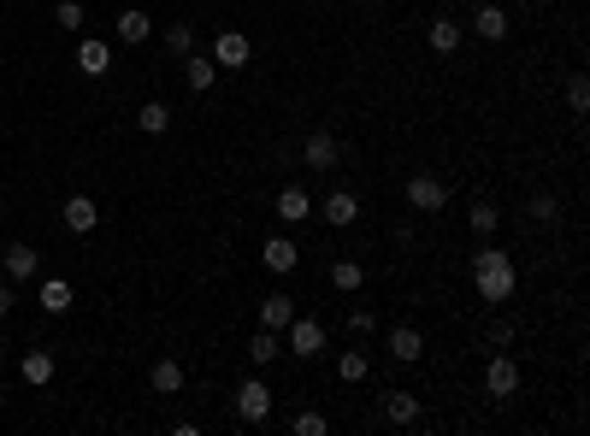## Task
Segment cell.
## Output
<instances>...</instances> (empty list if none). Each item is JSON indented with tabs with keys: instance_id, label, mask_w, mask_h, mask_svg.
I'll use <instances>...</instances> for the list:
<instances>
[{
	"instance_id": "cell-1",
	"label": "cell",
	"mask_w": 590,
	"mask_h": 436,
	"mask_svg": "<svg viewBox=\"0 0 590 436\" xmlns=\"http://www.w3.org/2000/svg\"><path fill=\"white\" fill-rule=\"evenodd\" d=\"M473 289H478V301L502 307V301H514V289H520V271H514V260H508L502 248H478L473 253Z\"/></svg>"
},
{
	"instance_id": "cell-2",
	"label": "cell",
	"mask_w": 590,
	"mask_h": 436,
	"mask_svg": "<svg viewBox=\"0 0 590 436\" xmlns=\"http://www.w3.org/2000/svg\"><path fill=\"white\" fill-rule=\"evenodd\" d=\"M237 413H242L248 424H266V419H272V383H266V378H248V383L237 389Z\"/></svg>"
},
{
	"instance_id": "cell-3",
	"label": "cell",
	"mask_w": 590,
	"mask_h": 436,
	"mask_svg": "<svg viewBox=\"0 0 590 436\" xmlns=\"http://www.w3.org/2000/svg\"><path fill=\"white\" fill-rule=\"evenodd\" d=\"M408 207L413 212H443L449 207V184H443V177H408Z\"/></svg>"
},
{
	"instance_id": "cell-4",
	"label": "cell",
	"mask_w": 590,
	"mask_h": 436,
	"mask_svg": "<svg viewBox=\"0 0 590 436\" xmlns=\"http://www.w3.org/2000/svg\"><path fill=\"white\" fill-rule=\"evenodd\" d=\"M290 354H295V360H319V354H325V324H313V319L295 312V319H290Z\"/></svg>"
},
{
	"instance_id": "cell-5",
	"label": "cell",
	"mask_w": 590,
	"mask_h": 436,
	"mask_svg": "<svg viewBox=\"0 0 590 436\" xmlns=\"http://www.w3.org/2000/svg\"><path fill=\"white\" fill-rule=\"evenodd\" d=\"M248 36H242V30H219V42H213V65H225V71H242L248 65Z\"/></svg>"
},
{
	"instance_id": "cell-6",
	"label": "cell",
	"mask_w": 590,
	"mask_h": 436,
	"mask_svg": "<svg viewBox=\"0 0 590 436\" xmlns=\"http://www.w3.org/2000/svg\"><path fill=\"white\" fill-rule=\"evenodd\" d=\"M484 389H490L496 401H508V395L520 389V366H514V360H508V354H496L490 366H484Z\"/></svg>"
},
{
	"instance_id": "cell-7",
	"label": "cell",
	"mask_w": 590,
	"mask_h": 436,
	"mask_svg": "<svg viewBox=\"0 0 590 436\" xmlns=\"http://www.w3.org/2000/svg\"><path fill=\"white\" fill-rule=\"evenodd\" d=\"M260 260H266V271H278V278H290V271L301 266V248H295L290 236H266V248H260Z\"/></svg>"
},
{
	"instance_id": "cell-8",
	"label": "cell",
	"mask_w": 590,
	"mask_h": 436,
	"mask_svg": "<svg viewBox=\"0 0 590 436\" xmlns=\"http://www.w3.org/2000/svg\"><path fill=\"white\" fill-rule=\"evenodd\" d=\"M113 36H118V42H130V47H136V42H148V36H154V18L142 13V6H125V13L113 18Z\"/></svg>"
},
{
	"instance_id": "cell-9",
	"label": "cell",
	"mask_w": 590,
	"mask_h": 436,
	"mask_svg": "<svg viewBox=\"0 0 590 436\" xmlns=\"http://www.w3.org/2000/svg\"><path fill=\"white\" fill-rule=\"evenodd\" d=\"M301 159H308L313 171H331L337 166V136H331V130H313V136L301 141Z\"/></svg>"
},
{
	"instance_id": "cell-10",
	"label": "cell",
	"mask_w": 590,
	"mask_h": 436,
	"mask_svg": "<svg viewBox=\"0 0 590 436\" xmlns=\"http://www.w3.org/2000/svg\"><path fill=\"white\" fill-rule=\"evenodd\" d=\"M319 212H325V225L343 230V225H354V218H360V201H354L349 189H331V195L319 201Z\"/></svg>"
},
{
	"instance_id": "cell-11",
	"label": "cell",
	"mask_w": 590,
	"mask_h": 436,
	"mask_svg": "<svg viewBox=\"0 0 590 436\" xmlns=\"http://www.w3.org/2000/svg\"><path fill=\"white\" fill-rule=\"evenodd\" d=\"M272 207H278V218H283V225H301V218H313V195H308V189H278V201H272Z\"/></svg>"
},
{
	"instance_id": "cell-12",
	"label": "cell",
	"mask_w": 590,
	"mask_h": 436,
	"mask_svg": "<svg viewBox=\"0 0 590 436\" xmlns=\"http://www.w3.org/2000/svg\"><path fill=\"white\" fill-rule=\"evenodd\" d=\"M107 65H113V47L83 36V42H77V71H83V77H107Z\"/></svg>"
},
{
	"instance_id": "cell-13",
	"label": "cell",
	"mask_w": 590,
	"mask_h": 436,
	"mask_svg": "<svg viewBox=\"0 0 590 436\" xmlns=\"http://www.w3.org/2000/svg\"><path fill=\"white\" fill-rule=\"evenodd\" d=\"M95 225H100V207L89 195H71L65 201V230H71V236H89Z\"/></svg>"
},
{
	"instance_id": "cell-14",
	"label": "cell",
	"mask_w": 590,
	"mask_h": 436,
	"mask_svg": "<svg viewBox=\"0 0 590 436\" xmlns=\"http://www.w3.org/2000/svg\"><path fill=\"white\" fill-rule=\"evenodd\" d=\"M0 260H6V278H13V283H30V278H36V260H42V253L30 248V242H13Z\"/></svg>"
},
{
	"instance_id": "cell-15",
	"label": "cell",
	"mask_w": 590,
	"mask_h": 436,
	"mask_svg": "<svg viewBox=\"0 0 590 436\" xmlns=\"http://www.w3.org/2000/svg\"><path fill=\"white\" fill-rule=\"evenodd\" d=\"M384 419H390V424H420V395L390 389V395H384Z\"/></svg>"
},
{
	"instance_id": "cell-16",
	"label": "cell",
	"mask_w": 590,
	"mask_h": 436,
	"mask_svg": "<svg viewBox=\"0 0 590 436\" xmlns=\"http://www.w3.org/2000/svg\"><path fill=\"white\" fill-rule=\"evenodd\" d=\"M18 372H24V383H30V389H48V383H54V354H48V348H30Z\"/></svg>"
},
{
	"instance_id": "cell-17",
	"label": "cell",
	"mask_w": 590,
	"mask_h": 436,
	"mask_svg": "<svg viewBox=\"0 0 590 436\" xmlns=\"http://www.w3.org/2000/svg\"><path fill=\"white\" fill-rule=\"evenodd\" d=\"M473 30L484 36V42H508V6H478Z\"/></svg>"
},
{
	"instance_id": "cell-18",
	"label": "cell",
	"mask_w": 590,
	"mask_h": 436,
	"mask_svg": "<svg viewBox=\"0 0 590 436\" xmlns=\"http://www.w3.org/2000/svg\"><path fill=\"white\" fill-rule=\"evenodd\" d=\"M290 319H295V301L290 295H272V301H260V330H290Z\"/></svg>"
},
{
	"instance_id": "cell-19",
	"label": "cell",
	"mask_w": 590,
	"mask_h": 436,
	"mask_svg": "<svg viewBox=\"0 0 590 436\" xmlns=\"http://www.w3.org/2000/svg\"><path fill=\"white\" fill-rule=\"evenodd\" d=\"M390 354L408 366V360H420V354H425V337L413 330V324H395V330H390Z\"/></svg>"
},
{
	"instance_id": "cell-20",
	"label": "cell",
	"mask_w": 590,
	"mask_h": 436,
	"mask_svg": "<svg viewBox=\"0 0 590 436\" xmlns=\"http://www.w3.org/2000/svg\"><path fill=\"white\" fill-rule=\"evenodd\" d=\"M213 77H219V65H213V59H201V54H189V59H183V83L195 89V95H207V89H213Z\"/></svg>"
},
{
	"instance_id": "cell-21",
	"label": "cell",
	"mask_w": 590,
	"mask_h": 436,
	"mask_svg": "<svg viewBox=\"0 0 590 436\" xmlns=\"http://www.w3.org/2000/svg\"><path fill=\"white\" fill-rule=\"evenodd\" d=\"M425 42H431L437 54H455V47H461V24H455V18H437V24L425 30Z\"/></svg>"
},
{
	"instance_id": "cell-22",
	"label": "cell",
	"mask_w": 590,
	"mask_h": 436,
	"mask_svg": "<svg viewBox=\"0 0 590 436\" xmlns=\"http://www.w3.org/2000/svg\"><path fill=\"white\" fill-rule=\"evenodd\" d=\"M36 301H42V312H54V319H59V312H71V283L48 278V283H42V295H36Z\"/></svg>"
},
{
	"instance_id": "cell-23",
	"label": "cell",
	"mask_w": 590,
	"mask_h": 436,
	"mask_svg": "<svg viewBox=\"0 0 590 436\" xmlns=\"http://www.w3.org/2000/svg\"><path fill=\"white\" fill-rule=\"evenodd\" d=\"M136 124L148 130V136H166V130H171V107H166V100H148V107L136 113Z\"/></svg>"
},
{
	"instance_id": "cell-24",
	"label": "cell",
	"mask_w": 590,
	"mask_h": 436,
	"mask_svg": "<svg viewBox=\"0 0 590 436\" xmlns=\"http://www.w3.org/2000/svg\"><path fill=\"white\" fill-rule=\"evenodd\" d=\"M278 354H283L278 330H260V337L248 342V360H254V366H272V360H278Z\"/></svg>"
},
{
	"instance_id": "cell-25",
	"label": "cell",
	"mask_w": 590,
	"mask_h": 436,
	"mask_svg": "<svg viewBox=\"0 0 590 436\" xmlns=\"http://www.w3.org/2000/svg\"><path fill=\"white\" fill-rule=\"evenodd\" d=\"M366 372H372V360H366V348H349V354L337 360V378H343V383H360Z\"/></svg>"
},
{
	"instance_id": "cell-26",
	"label": "cell",
	"mask_w": 590,
	"mask_h": 436,
	"mask_svg": "<svg viewBox=\"0 0 590 436\" xmlns=\"http://www.w3.org/2000/svg\"><path fill=\"white\" fill-rule=\"evenodd\" d=\"M525 218H532V225H555V218H561V201H555V195H532V201H525Z\"/></svg>"
},
{
	"instance_id": "cell-27",
	"label": "cell",
	"mask_w": 590,
	"mask_h": 436,
	"mask_svg": "<svg viewBox=\"0 0 590 436\" xmlns=\"http://www.w3.org/2000/svg\"><path fill=\"white\" fill-rule=\"evenodd\" d=\"M166 54L171 59H189V54H195V30H189V24H171L166 30Z\"/></svg>"
},
{
	"instance_id": "cell-28",
	"label": "cell",
	"mask_w": 590,
	"mask_h": 436,
	"mask_svg": "<svg viewBox=\"0 0 590 436\" xmlns=\"http://www.w3.org/2000/svg\"><path fill=\"white\" fill-rule=\"evenodd\" d=\"M331 283H337L343 295H354V289H360V283H366V271L354 266V260H337V266H331Z\"/></svg>"
},
{
	"instance_id": "cell-29",
	"label": "cell",
	"mask_w": 590,
	"mask_h": 436,
	"mask_svg": "<svg viewBox=\"0 0 590 436\" xmlns=\"http://www.w3.org/2000/svg\"><path fill=\"white\" fill-rule=\"evenodd\" d=\"M54 24L71 30V36H83V0H59V6H54Z\"/></svg>"
},
{
	"instance_id": "cell-30",
	"label": "cell",
	"mask_w": 590,
	"mask_h": 436,
	"mask_svg": "<svg viewBox=\"0 0 590 436\" xmlns=\"http://www.w3.org/2000/svg\"><path fill=\"white\" fill-rule=\"evenodd\" d=\"M154 389L160 395H178L183 389V366H178V360H160V366H154Z\"/></svg>"
},
{
	"instance_id": "cell-31",
	"label": "cell",
	"mask_w": 590,
	"mask_h": 436,
	"mask_svg": "<svg viewBox=\"0 0 590 436\" xmlns=\"http://www.w3.org/2000/svg\"><path fill=\"white\" fill-rule=\"evenodd\" d=\"M466 225H473V230H478V236H490V230H496V225H502V212H496V207H490V201H478V207H473V212H466Z\"/></svg>"
},
{
	"instance_id": "cell-32",
	"label": "cell",
	"mask_w": 590,
	"mask_h": 436,
	"mask_svg": "<svg viewBox=\"0 0 590 436\" xmlns=\"http://www.w3.org/2000/svg\"><path fill=\"white\" fill-rule=\"evenodd\" d=\"M349 330H354V337H372V330H378V312H372V307H349Z\"/></svg>"
},
{
	"instance_id": "cell-33",
	"label": "cell",
	"mask_w": 590,
	"mask_h": 436,
	"mask_svg": "<svg viewBox=\"0 0 590 436\" xmlns=\"http://www.w3.org/2000/svg\"><path fill=\"white\" fill-rule=\"evenodd\" d=\"M567 107H573V113H590V83L585 77H567Z\"/></svg>"
},
{
	"instance_id": "cell-34",
	"label": "cell",
	"mask_w": 590,
	"mask_h": 436,
	"mask_svg": "<svg viewBox=\"0 0 590 436\" xmlns=\"http://www.w3.org/2000/svg\"><path fill=\"white\" fill-rule=\"evenodd\" d=\"M325 431H331V424H325V413H295V436H325Z\"/></svg>"
},
{
	"instance_id": "cell-35",
	"label": "cell",
	"mask_w": 590,
	"mask_h": 436,
	"mask_svg": "<svg viewBox=\"0 0 590 436\" xmlns=\"http://www.w3.org/2000/svg\"><path fill=\"white\" fill-rule=\"evenodd\" d=\"M18 307V295H13V283H0V319H6V312Z\"/></svg>"
}]
</instances>
